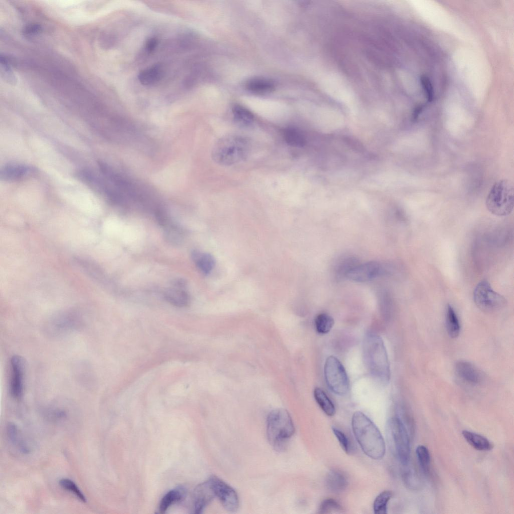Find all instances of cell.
I'll return each mask as SVG.
<instances>
[{"mask_svg": "<svg viewBox=\"0 0 514 514\" xmlns=\"http://www.w3.org/2000/svg\"><path fill=\"white\" fill-rule=\"evenodd\" d=\"M351 427L355 439L364 453L374 460L382 459L386 453V443L375 424L363 413L352 415Z\"/></svg>", "mask_w": 514, "mask_h": 514, "instance_id": "obj_1", "label": "cell"}, {"mask_svg": "<svg viewBox=\"0 0 514 514\" xmlns=\"http://www.w3.org/2000/svg\"><path fill=\"white\" fill-rule=\"evenodd\" d=\"M364 361L373 377L382 384L388 383L390 369L388 354L382 338L369 332L365 335L363 345Z\"/></svg>", "mask_w": 514, "mask_h": 514, "instance_id": "obj_2", "label": "cell"}, {"mask_svg": "<svg viewBox=\"0 0 514 514\" xmlns=\"http://www.w3.org/2000/svg\"><path fill=\"white\" fill-rule=\"evenodd\" d=\"M250 149L248 140L237 135H229L220 138L214 146L212 158L218 164L229 166L246 158Z\"/></svg>", "mask_w": 514, "mask_h": 514, "instance_id": "obj_3", "label": "cell"}, {"mask_svg": "<svg viewBox=\"0 0 514 514\" xmlns=\"http://www.w3.org/2000/svg\"><path fill=\"white\" fill-rule=\"evenodd\" d=\"M295 430L292 418L286 410L276 409L269 413L267 433L269 442L276 450L281 451L285 449Z\"/></svg>", "mask_w": 514, "mask_h": 514, "instance_id": "obj_4", "label": "cell"}, {"mask_svg": "<svg viewBox=\"0 0 514 514\" xmlns=\"http://www.w3.org/2000/svg\"><path fill=\"white\" fill-rule=\"evenodd\" d=\"M386 431L389 448L401 463L407 465L410 457V442L408 431L402 420L396 416L387 422Z\"/></svg>", "mask_w": 514, "mask_h": 514, "instance_id": "obj_5", "label": "cell"}, {"mask_svg": "<svg viewBox=\"0 0 514 514\" xmlns=\"http://www.w3.org/2000/svg\"><path fill=\"white\" fill-rule=\"evenodd\" d=\"M485 204L488 210L495 215L504 216L509 214L513 208L511 182L506 179L495 182L487 195Z\"/></svg>", "mask_w": 514, "mask_h": 514, "instance_id": "obj_6", "label": "cell"}, {"mask_svg": "<svg viewBox=\"0 0 514 514\" xmlns=\"http://www.w3.org/2000/svg\"><path fill=\"white\" fill-rule=\"evenodd\" d=\"M324 373L327 385L333 393L338 395L347 393L348 377L343 365L336 357L330 356L326 359Z\"/></svg>", "mask_w": 514, "mask_h": 514, "instance_id": "obj_7", "label": "cell"}, {"mask_svg": "<svg viewBox=\"0 0 514 514\" xmlns=\"http://www.w3.org/2000/svg\"><path fill=\"white\" fill-rule=\"evenodd\" d=\"M473 300L477 307L486 313L497 311L506 304L505 298L495 292L485 280L481 281L476 286Z\"/></svg>", "mask_w": 514, "mask_h": 514, "instance_id": "obj_8", "label": "cell"}, {"mask_svg": "<svg viewBox=\"0 0 514 514\" xmlns=\"http://www.w3.org/2000/svg\"><path fill=\"white\" fill-rule=\"evenodd\" d=\"M82 323L80 317L75 313H61L52 317L46 323L45 331L52 337L61 336L77 330Z\"/></svg>", "mask_w": 514, "mask_h": 514, "instance_id": "obj_9", "label": "cell"}, {"mask_svg": "<svg viewBox=\"0 0 514 514\" xmlns=\"http://www.w3.org/2000/svg\"><path fill=\"white\" fill-rule=\"evenodd\" d=\"M216 496L227 510L234 512L239 507V498L235 490L218 477L212 475L208 480Z\"/></svg>", "mask_w": 514, "mask_h": 514, "instance_id": "obj_10", "label": "cell"}, {"mask_svg": "<svg viewBox=\"0 0 514 514\" xmlns=\"http://www.w3.org/2000/svg\"><path fill=\"white\" fill-rule=\"evenodd\" d=\"M10 393L16 400L20 399L24 390L25 365L23 358L19 355L13 356L10 362Z\"/></svg>", "mask_w": 514, "mask_h": 514, "instance_id": "obj_11", "label": "cell"}, {"mask_svg": "<svg viewBox=\"0 0 514 514\" xmlns=\"http://www.w3.org/2000/svg\"><path fill=\"white\" fill-rule=\"evenodd\" d=\"M383 268L377 262H369L356 265L346 274L345 277L356 282L369 281L382 273Z\"/></svg>", "mask_w": 514, "mask_h": 514, "instance_id": "obj_12", "label": "cell"}, {"mask_svg": "<svg viewBox=\"0 0 514 514\" xmlns=\"http://www.w3.org/2000/svg\"><path fill=\"white\" fill-rule=\"evenodd\" d=\"M215 497V494L208 480L197 486L194 490L193 496L194 512L201 513Z\"/></svg>", "mask_w": 514, "mask_h": 514, "instance_id": "obj_13", "label": "cell"}, {"mask_svg": "<svg viewBox=\"0 0 514 514\" xmlns=\"http://www.w3.org/2000/svg\"><path fill=\"white\" fill-rule=\"evenodd\" d=\"M455 372L463 381L473 385L480 384L483 379L481 371L470 362L460 360L455 365Z\"/></svg>", "mask_w": 514, "mask_h": 514, "instance_id": "obj_14", "label": "cell"}, {"mask_svg": "<svg viewBox=\"0 0 514 514\" xmlns=\"http://www.w3.org/2000/svg\"><path fill=\"white\" fill-rule=\"evenodd\" d=\"M36 170L24 164H11L4 166L0 171V178L7 181L19 180L31 176Z\"/></svg>", "mask_w": 514, "mask_h": 514, "instance_id": "obj_15", "label": "cell"}, {"mask_svg": "<svg viewBox=\"0 0 514 514\" xmlns=\"http://www.w3.org/2000/svg\"><path fill=\"white\" fill-rule=\"evenodd\" d=\"M164 297L169 303L177 307L186 306L190 301L189 295L183 287L173 285L165 291Z\"/></svg>", "mask_w": 514, "mask_h": 514, "instance_id": "obj_16", "label": "cell"}, {"mask_svg": "<svg viewBox=\"0 0 514 514\" xmlns=\"http://www.w3.org/2000/svg\"><path fill=\"white\" fill-rule=\"evenodd\" d=\"M325 482L328 489L336 493L343 491L348 483L345 475L340 471L335 469L331 470L327 473Z\"/></svg>", "mask_w": 514, "mask_h": 514, "instance_id": "obj_17", "label": "cell"}, {"mask_svg": "<svg viewBox=\"0 0 514 514\" xmlns=\"http://www.w3.org/2000/svg\"><path fill=\"white\" fill-rule=\"evenodd\" d=\"M186 493V489L180 486L168 491L160 501L159 512L161 513H165L172 505L182 500Z\"/></svg>", "mask_w": 514, "mask_h": 514, "instance_id": "obj_18", "label": "cell"}, {"mask_svg": "<svg viewBox=\"0 0 514 514\" xmlns=\"http://www.w3.org/2000/svg\"><path fill=\"white\" fill-rule=\"evenodd\" d=\"M462 435L467 442L476 450L486 451L492 448L489 441L481 435L467 430L463 431Z\"/></svg>", "mask_w": 514, "mask_h": 514, "instance_id": "obj_19", "label": "cell"}, {"mask_svg": "<svg viewBox=\"0 0 514 514\" xmlns=\"http://www.w3.org/2000/svg\"><path fill=\"white\" fill-rule=\"evenodd\" d=\"M163 76V70L161 65H155L141 71L138 75V79L144 85H150L159 81Z\"/></svg>", "mask_w": 514, "mask_h": 514, "instance_id": "obj_20", "label": "cell"}, {"mask_svg": "<svg viewBox=\"0 0 514 514\" xmlns=\"http://www.w3.org/2000/svg\"><path fill=\"white\" fill-rule=\"evenodd\" d=\"M446 322L449 336L452 338L457 337L460 332V325L457 315L450 305L447 307Z\"/></svg>", "mask_w": 514, "mask_h": 514, "instance_id": "obj_21", "label": "cell"}, {"mask_svg": "<svg viewBox=\"0 0 514 514\" xmlns=\"http://www.w3.org/2000/svg\"><path fill=\"white\" fill-rule=\"evenodd\" d=\"M232 114L234 121L240 126H249L254 121V116L252 112L240 105L234 106Z\"/></svg>", "mask_w": 514, "mask_h": 514, "instance_id": "obj_22", "label": "cell"}, {"mask_svg": "<svg viewBox=\"0 0 514 514\" xmlns=\"http://www.w3.org/2000/svg\"><path fill=\"white\" fill-rule=\"evenodd\" d=\"M314 397L318 405L326 415L330 417L334 415V405L323 390L316 388L314 391Z\"/></svg>", "mask_w": 514, "mask_h": 514, "instance_id": "obj_23", "label": "cell"}, {"mask_svg": "<svg viewBox=\"0 0 514 514\" xmlns=\"http://www.w3.org/2000/svg\"><path fill=\"white\" fill-rule=\"evenodd\" d=\"M7 434L12 444L16 446L23 454H28L30 450L25 441L19 435L17 427L13 423H9L7 426Z\"/></svg>", "mask_w": 514, "mask_h": 514, "instance_id": "obj_24", "label": "cell"}, {"mask_svg": "<svg viewBox=\"0 0 514 514\" xmlns=\"http://www.w3.org/2000/svg\"><path fill=\"white\" fill-rule=\"evenodd\" d=\"M246 88L255 93L269 92L275 88L274 82L268 79L255 78L249 80L246 83Z\"/></svg>", "mask_w": 514, "mask_h": 514, "instance_id": "obj_25", "label": "cell"}, {"mask_svg": "<svg viewBox=\"0 0 514 514\" xmlns=\"http://www.w3.org/2000/svg\"><path fill=\"white\" fill-rule=\"evenodd\" d=\"M194 259L198 269L204 274H207L213 268L214 260L213 258L208 253H200L195 251L193 253Z\"/></svg>", "mask_w": 514, "mask_h": 514, "instance_id": "obj_26", "label": "cell"}, {"mask_svg": "<svg viewBox=\"0 0 514 514\" xmlns=\"http://www.w3.org/2000/svg\"><path fill=\"white\" fill-rule=\"evenodd\" d=\"M334 324L333 318L326 313L318 314L315 319L316 331L320 334H326L332 329Z\"/></svg>", "mask_w": 514, "mask_h": 514, "instance_id": "obj_27", "label": "cell"}, {"mask_svg": "<svg viewBox=\"0 0 514 514\" xmlns=\"http://www.w3.org/2000/svg\"><path fill=\"white\" fill-rule=\"evenodd\" d=\"M283 135L285 141L291 146L300 147L304 145L305 139L303 136L295 128L288 127L285 129Z\"/></svg>", "mask_w": 514, "mask_h": 514, "instance_id": "obj_28", "label": "cell"}, {"mask_svg": "<svg viewBox=\"0 0 514 514\" xmlns=\"http://www.w3.org/2000/svg\"><path fill=\"white\" fill-rule=\"evenodd\" d=\"M392 493L389 490H384L380 493L375 498L373 504V509L375 514L387 513V505L391 498Z\"/></svg>", "mask_w": 514, "mask_h": 514, "instance_id": "obj_29", "label": "cell"}, {"mask_svg": "<svg viewBox=\"0 0 514 514\" xmlns=\"http://www.w3.org/2000/svg\"><path fill=\"white\" fill-rule=\"evenodd\" d=\"M416 453L423 471L427 474L429 471L430 463V455L428 449L424 445H418L416 449Z\"/></svg>", "mask_w": 514, "mask_h": 514, "instance_id": "obj_30", "label": "cell"}, {"mask_svg": "<svg viewBox=\"0 0 514 514\" xmlns=\"http://www.w3.org/2000/svg\"><path fill=\"white\" fill-rule=\"evenodd\" d=\"M59 483L61 487L73 493L80 501L83 502L87 501L85 496L76 483L71 479L62 478L59 480Z\"/></svg>", "mask_w": 514, "mask_h": 514, "instance_id": "obj_31", "label": "cell"}, {"mask_svg": "<svg viewBox=\"0 0 514 514\" xmlns=\"http://www.w3.org/2000/svg\"><path fill=\"white\" fill-rule=\"evenodd\" d=\"M1 75L3 79L7 83L15 85L17 83L16 77L6 59L2 56L0 57Z\"/></svg>", "mask_w": 514, "mask_h": 514, "instance_id": "obj_32", "label": "cell"}, {"mask_svg": "<svg viewBox=\"0 0 514 514\" xmlns=\"http://www.w3.org/2000/svg\"><path fill=\"white\" fill-rule=\"evenodd\" d=\"M165 230L166 237L171 243L179 244L182 240L183 233L178 226L169 223Z\"/></svg>", "mask_w": 514, "mask_h": 514, "instance_id": "obj_33", "label": "cell"}, {"mask_svg": "<svg viewBox=\"0 0 514 514\" xmlns=\"http://www.w3.org/2000/svg\"><path fill=\"white\" fill-rule=\"evenodd\" d=\"M343 508L339 503L332 498L324 499L320 504L318 512L320 513H329L332 512H340Z\"/></svg>", "mask_w": 514, "mask_h": 514, "instance_id": "obj_34", "label": "cell"}, {"mask_svg": "<svg viewBox=\"0 0 514 514\" xmlns=\"http://www.w3.org/2000/svg\"><path fill=\"white\" fill-rule=\"evenodd\" d=\"M332 430L342 449L346 454H350L352 452V446L347 436L336 427H332Z\"/></svg>", "mask_w": 514, "mask_h": 514, "instance_id": "obj_35", "label": "cell"}, {"mask_svg": "<svg viewBox=\"0 0 514 514\" xmlns=\"http://www.w3.org/2000/svg\"><path fill=\"white\" fill-rule=\"evenodd\" d=\"M420 82L428 101H432L434 97V90L430 80L427 76L422 75L420 78Z\"/></svg>", "mask_w": 514, "mask_h": 514, "instance_id": "obj_36", "label": "cell"}, {"mask_svg": "<svg viewBox=\"0 0 514 514\" xmlns=\"http://www.w3.org/2000/svg\"><path fill=\"white\" fill-rule=\"evenodd\" d=\"M42 28L40 25L33 24L27 26L24 30V32L28 35H35L41 32Z\"/></svg>", "mask_w": 514, "mask_h": 514, "instance_id": "obj_37", "label": "cell"}, {"mask_svg": "<svg viewBox=\"0 0 514 514\" xmlns=\"http://www.w3.org/2000/svg\"><path fill=\"white\" fill-rule=\"evenodd\" d=\"M158 44V40L156 38H151L148 39L145 44V48L149 52H152L156 48Z\"/></svg>", "mask_w": 514, "mask_h": 514, "instance_id": "obj_38", "label": "cell"}]
</instances>
